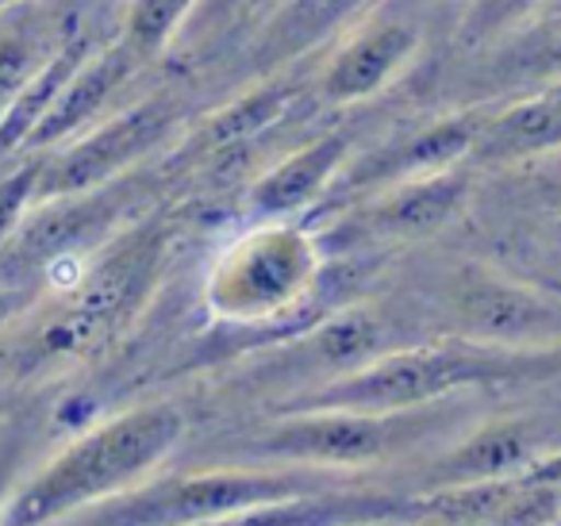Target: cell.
<instances>
[{
	"instance_id": "cell-27",
	"label": "cell",
	"mask_w": 561,
	"mask_h": 526,
	"mask_svg": "<svg viewBox=\"0 0 561 526\" xmlns=\"http://www.w3.org/2000/svg\"><path fill=\"white\" fill-rule=\"evenodd\" d=\"M404 4H412V9H420V12H427V9H454L458 12L461 9V0H404Z\"/></svg>"
},
{
	"instance_id": "cell-20",
	"label": "cell",
	"mask_w": 561,
	"mask_h": 526,
	"mask_svg": "<svg viewBox=\"0 0 561 526\" xmlns=\"http://www.w3.org/2000/svg\"><path fill=\"white\" fill-rule=\"evenodd\" d=\"M305 78H289L285 70H273L257 81L250 93L234 96L231 104L216 108V116H208L204 124H196L188 132V158H211V155H234L239 147L254 142L257 135L270 132L277 119H285L297 104V96L305 93L300 85Z\"/></svg>"
},
{
	"instance_id": "cell-16",
	"label": "cell",
	"mask_w": 561,
	"mask_h": 526,
	"mask_svg": "<svg viewBox=\"0 0 561 526\" xmlns=\"http://www.w3.org/2000/svg\"><path fill=\"white\" fill-rule=\"evenodd\" d=\"M385 0H280L277 9L257 20L250 43V66L257 73L289 70L300 58L328 50L346 27L358 24Z\"/></svg>"
},
{
	"instance_id": "cell-25",
	"label": "cell",
	"mask_w": 561,
	"mask_h": 526,
	"mask_svg": "<svg viewBox=\"0 0 561 526\" xmlns=\"http://www.w3.org/2000/svg\"><path fill=\"white\" fill-rule=\"evenodd\" d=\"M239 12L247 16V0H201V9H196L188 32H208V27H219V24H227V20H234Z\"/></svg>"
},
{
	"instance_id": "cell-31",
	"label": "cell",
	"mask_w": 561,
	"mask_h": 526,
	"mask_svg": "<svg viewBox=\"0 0 561 526\" xmlns=\"http://www.w3.org/2000/svg\"><path fill=\"white\" fill-rule=\"evenodd\" d=\"M553 12H561V0H546V9H542V16H553Z\"/></svg>"
},
{
	"instance_id": "cell-4",
	"label": "cell",
	"mask_w": 561,
	"mask_h": 526,
	"mask_svg": "<svg viewBox=\"0 0 561 526\" xmlns=\"http://www.w3.org/2000/svg\"><path fill=\"white\" fill-rule=\"evenodd\" d=\"M561 373V346L550 350H496L466 339L400 342L362 369L335 377L273 411L300 408H354V411H408L443 403L454 396L519 380H550Z\"/></svg>"
},
{
	"instance_id": "cell-28",
	"label": "cell",
	"mask_w": 561,
	"mask_h": 526,
	"mask_svg": "<svg viewBox=\"0 0 561 526\" xmlns=\"http://www.w3.org/2000/svg\"><path fill=\"white\" fill-rule=\"evenodd\" d=\"M280 0H247V16H254V20H262L265 12H273L277 9Z\"/></svg>"
},
{
	"instance_id": "cell-2",
	"label": "cell",
	"mask_w": 561,
	"mask_h": 526,
	"mask_svg": "<svg viewBox=\"0 0 561 526\" xmlns=\"http://www.w3.org/2000/svg\"><path fill=\"white\" fill-rule=\"evenodd\" d=\"M466 431V396L408 411L300 408L273 411L265 423L224 438L211 461L300 465V469L362 477L385 465L420 461Z\"/></svg>"
},
{
	"instance_id": "cell-10",
	"label": "cell",
	"mask_w": 561,
	"mask_h": 526,
	"mask_svg": "<svg viewBox=\"0 0 561 526\" xmlns=\"http://www.w3.org/2000/svg\"><path fill=\"white\" fill-rule=\"evenodd\" d=\"M427 27L404 0H385L346 27L312 70V93L331 108H358L392 89L420 58Z\"/></svg>"
},
{
	"instance_id": "cell-14",
	"label": "cell",
	"mask_w": 561,
	"mask_h": 526,
	"mask_svg": "<svg viewBox=\"0 0 561 526\" xmlns=\"http://www.w3.org/2000/svg\"><path fill=\"white\" fill-rule=\"evenodd\" d=\"M469 165L473 162L454 165V170L423 173V178L412 181H397V185L351 204L354 224L374 242H420L427 235L443 231L461 211L469 188H473Z\"/></svg>"
},
{
	"instance_id": "cell-9",
	"label": "cell",
	"mask_w": 561,
	"mask_h": 526,
	"mask_svg": "<svg viewBox=\"0 0 561 526\" xmlns=\"http://www.w3.org/2000/svg\"><path fill=\"white\" fill-rule=\"evenodd\" d=\"M438 316L450 339L496 350L561 346V300L484 265H458L438 285Z\"/></svg>"
},
{
	"instance_id": "cell-23",
	"label": "cell",
	"mask_w": 561,
	"mask_h": 526,
	"mask_svg": "<svg viewBox=\"0 0 561 526\" xmlns=\"http://www.w3.org/2000/svg\"><path fill=\"white\" fill-rule=\"evenodd\" d=\"M32 449H35V419L24 408L0 411V518L9 511L16 488L32 472Z\"/></svg>"
},
{
	"instance_id": "cell-34",
	"label": "cell",
	"mask_w": 561,
	"mask_h": 526,
	"mask_svg": "<svg viewBox=\"0 0 561 526\" xmlns=\"http://www.w3.org/2000/svg\"><path fill=\"white\" fill-rule=\"evenodd\" d=\"M58 526H66V523H58Z\"/></svg>"
},
{
	"instance_id": "cell-6",
	"label": "cell",
	"mask_w": 561,
	"mask_h": 526,
	"mask_svg": "<svg viewBox=\"0 0 561 526\" xmlns=\"http://www.w3.org/2000/svg\"><path fill=\"white\" fill-rule=\"evenodd\" d=\"M358 477L257 461H201L178 472H154L139 488L70 518L66 526H204L265 500L316 492Z\"/></svg>"
},
{
	"instance_id": "cell-18",
	"label": "cell",
	"mask_w": 561,
	"mask_h": 526,
	"mask_svg": "<svg viewBox=\"0 0 561 526\" xmlns=\"http://www.w3.org/2000/svg\"><path fill=\"white\" fill-rule=\"evenodd\" d=\"M561 150V81L489 104L473 165H515Z\"/></svg>"
},
{
	"instance_id": "cell-1",
	"label": "cell",
	"mask_w": 561,
	"mask_h": 526,
	"mask_svg": "<svg viewBox=\"0 0 561 526\" xmlns=\"http://www.w3.org/2000/svg\"><path fill=\"white\" fill-rule=\"evenodd\" d=\"M165 262L170 227L162 219L124 224L70 285L35 296L0 339V365L16 380H35L89 362L142 316Z\"/></svg>"
},
{
	"instance_id": "cell-26",
	"label": "cell",
	"mask_w": 561,
	"mask_h": 526,
	"mask_svg": "<svg viewBox=\"0 0 561 526\" xmlns=\"http://www.w3.org/2000/svg\"><path fill=\"white\" fill-rule=\"evenodd\" d=\"M32 300H35L32 288H20V285H12V281H0V339H4V331H9V327L16 323L27 308H32Z\"/></svg>"
},
{
	"instance_id": "cell-12",
	"label": "cell",
	"mask_w": 561,
	"mask_h": 526,
	"mask_svg": "<svg viewBox=\"0 0 561 526\" xmlns=\"http://www.w3.org/2000/svg\"><path fill=\"white\" fill-rule=\"evenodd\" d=\"M553 431L538 415H504L481 426H469L443 449L420 457V492L450 484H473V480L523 477L546 461Z\"/></svg>"
},
{
	"instance_id": "cell-29",
	"label": "cell",
	"mask_w": 561,
	"mask_h": 526,
	"mask_svg": "<svg viewBox=\"0 0 561 526\" xmlns=\"http://www.w3.org/2000/svg\"><path fill=\"white\" fill-rule=\"evenodd\" d=\"M81 4H89V9H101V12H112V16H119V4H124V0H81Z\"/></svg>"
},
{
	"instance_id": "cell-3",
	"label": "cell",
	"mask_w": 561,
	"mask_h": 526,
	"mask_svg": "<svg viewBox=\"0 0 561 526\" xmlns=\"http://www.w3.org/2000/svg\"><path fill=\"white\" fill-rule=\"evenodd\" d=\"M185 408L170 400L131 403L73 434L32 465L0 526H58L139 488L181 449Z\"/></svg>"
},
{
	"instance_id": "cell-5",
	"label": "cell",
	"mask_w": 561,
	"mask_h": 526,
	"mask_svg": "<svg viewBox=\"0 0 561 526\" xmlns=\"http://www.w3.org/2000/svg\"><path fill=\"white\" fill-rule=\"evenodd\" d=\"M328 254L305 219H254L216 250L201 300L216 323L257 331L297 319L323 285Z\"/></svg>"
},
{
	"instance_id": "cell-33",
	"label": "cell",
	"mask_w": 561,
	"mask_h": 526,
	"mask_svg": "<svg viewBox=\"0 0 561 526\" xmlns=\"http://www.w3.org/2000/svg\"><path fill=\"white\" fill-rule=\"evenodd\" d=\"M412 526H423V523H412Z\"/></svg>"
},
{
	"instance_id": "cell-8",
	"label": "cell",
	"mask_w": 561,
	"mask_h": 526,
	"mask_svg": "<svg viewBox=\"0 0 561 526\" xmlns=\"http://www.w3.org/2000/svg\"><path fill=\"white\" fill-rule=\"evenodd\" d=\"M392 346L400 342H392L389 319L374 304H343L316 323L300 327L297 334H285L280 342L265 346V354H257V362L250 365L247 385L262 388L270 396V408H280L328 380L362 369Z\"/></svg>"
},
{
	"instance_id": "cell-35",
	"label": "cell",
	"mask_w": 561,
	"mask_h": 526,
	"mask_svg": "<svg viewBox=\"0 0 561 526\" xmlns=\"http://www.w3.org/2000/svg\"><path fill=\"white\" fill-rule=\"evenodd\" d=\"M0 411H4V408H0Z\"/></svg>"
},
{
	"instance_id": "cell-32",
	"label": "cell",
	"mask_w": 561,
	"mask_h": 526,
	"mask_svg": "<svg viewBox=\"0 0 561 526\" xmlns=\"http://www.w3.org/2000/svg\"><path fill=\"white\" fill-rule=\"evenodd\" d=\"M16 4H35V0H0V12H4V9H16Z\"/></svg>"
},
{
	"instance_id": "cell-24",
	"label": "cell",
	"mask_w": 561,
	"mask_h": 526,
	"mask_svg": "<svg viewBox=\"0 0 561 526\" xmlns=\"http://www.w3.org/2000/svg\"><path fill=\"white\" fill-rule=\"evenodd\" d=\"M39 185H43V155H20L12 162V170L0 178V242L9 239L27 219V211L39 204Z\"/></svg>"
},
{
	"instance_id": "cell-22",
	"label": "cell",
	"mask_w": 561,
	"mask_h": 526,
	"mask_svg": "<svg viewBox=\"0 0 561 526\" xmlns=\"http://www.w3.org/2000/svg\"><path fill=\"white\" fill-rule=\"evenodd\" d=\"M546 0H461L454 12V47L469 58H484L542 16Z\"/></svg>"
},
{
	"instance_id": "cell-11",
	"label": "cell",
	"mask_w": 561,
	"mask_h": 526,
	"mask_svg": "<svg viewBox=\"0 0 561 526\" xmlns=\"http://www.w3.org/2000/svg\"><path fill=\"white\" fill-rule=\"evenodd\" d=\"M489 119V104H461V108L435 116L431 124L408 127L392 139L369 147L366 155H354L346 170L339 173L331 201L358 204L397 181H412L423 173L454 170V165L473 162L477 135Z\"/></svg>"
},
{
	"instance_id": "cell-19",
	"label": "cell",
	"mask_w": 561,
	"mask_h": 526,
	"mask_svg": "<svg viewBox=\"0 0 561 526\" xmlns=\"http://www.w3.org/2000/svg\"><path fill=\"white\" fill-rule=\"evenodd\" d=\"M477 93L473 104L507 101V96L530 93V89L558 85L561 81V12L538 16L530 27L500 43L496 50L477 62Z\"/></svg>"
},
{
	"instance_id": "cell-15",
	"label": "cell",
	"mask_w": 561,
	"mask_h": 526,
	"mask_svg": "<svg viewBox=\"0 0 561 526\" xmlns=\"http://www.w3.org/2000/svg\"><path fill=\"white\" fill-rule=\"evenodd\" d=\"M354 158V139L346 132H328L308 147L280 155L265 165L247 188V208L254 219H300L320 201H328L339 173Z\"/></svg>"
},
{
	"instance_id": "cell-21",
	"label": "cell",
	"mask_w": 561,
	"mask_h": 526,
	"mask_svg": "<svg viewBox=\"0 0 561 526\" xmlns=\"http://www.w3.org/2000/svg\"><path fill=\"white\" fill-rule=\"evenodd\" d=\"M201 0H124L119 4V43L139 58L142 66H154L178 39H185Z\"/></svg>"
},
{
	"instance_id": "cell-17",
	"label": "cell",
	"mask_w": 561,
	"mask_h": 526,
	"mask_svg": "<svg viewBox=\"0 0 561 526\" xmlns=\"http://www.w3.org/2000/svg\"><path fill=\"white\" fill-rule=\"evenodd\" d=\"M78 20V0H35L0 12V119L16 108V101L58 55Z\"/></svg>"
},
{
	"instance_id": "cell-13",
	"label": "cell",
	"mask_w": 561,
	"mask_h": 526,
	"mask_svg": "<svg viewBox=\"0 0 561 526\" xmlns=\"http://www.w3.org/2000/svg\"><path fill=\"white\" fill-rule=\"evenodd\" d=\"M147 66L131 55V50L116 39H108L104 47H96L85 62L73 70V78L62 85V93L55 96L50 112L39 119V127L27 139L24 155H47L58 150L62 142L78 139L81 132H89L93 124H101L104 116H112L116 108H124V93L131 89V81Z\"/></svg>"
},
{
	"instance_id": "cell-7",
	"label": "cell",
	"mask_w": 561,
	"mask_h": 526,
	"mask_svg": "<svg viewBox=\"0 0 561 526\" xmlns=\"http://www.w3.org/2000/svg\"><path fill=\"white\" fill-rule=\"evenodd\" d=\"M181 127H185V101L173 89H158V93L124 104L101 124L81 132L78 139L43 155L39 201L116 185L131 170H139L150 155L181 139Z\"/></svg>"
},
{
	"instance_id": "cell-30",
	"label": "cell",
	"mask_w": 561,
	"mask_h": 526,
	"mask_svg": "<svg viewBox=\"0 0 561 526\" xmlns=\"http://www.w3.org/2000/svg\"><path fill=\"white\" fill-rule=\"evenodd\" d=\"M354 526H412L404 518H381V523H354Z\"/></svg>"
}]
</instances>
